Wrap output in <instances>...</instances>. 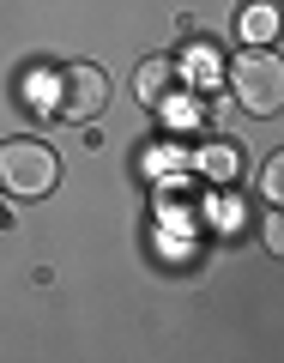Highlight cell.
<instances>
[{
  "label": "cell",
  "instance_id": "obj_6",
  "mask_svg": "<svg viewBox=\"0 0 284 363\" xmlns=\"http://www.w3.org/2000/svg\"><path fill=\"white\" fill-rule=\"evenodd\" d=\"M212 61H218V49H212V43H194V49L181 55V73H194V79H212Z\"/></svg>",
  "mask_w": 284,
  "mask_h": 363
},
{
  "label": "cell",
  "instance_id": "obj_5",
  "mask_svg": "<svg viewBox=\"0 0 284 363\" xmlns=\"http://www.w3.org/2000/svg\"><path fill=\"white\" fill-rule=\"evenodd\" d=\"M236 30H242V43H272V30H278V6H272V0H248L242 13H236Z\"/></svg>",
  "mask_w": 284,
  "mask_h": 363
},
{
  "label": "cell",
  "instance_id": "obj_8",
  "mask_svg": "<svg viewBox=\"0 0 284 363\" xmlns=\"http://www.w3.org/2000/svg\"><path fill=\"white\" fill-rule=\"evenodd\" d=\"M278 188H284V164L272 157V164H266V182H260V194H266V206H278Z\"/></svg>",
  "mask_w": 284,
  "mask_h": 363
},
{
  "label": "cell",
  "instance_id": "obj_4",
  "mask_svg": "<svg viewBox=\"0 0 284 363\" xmlns=\"http://www.w3.org/2000/svg\"><path fill=\"white\" fill-rule=\"evenodd\" d=\"M133 91H140V104L164 109L169 97H176V61H164V55H152V61L140 67V79H133Z\"/></svg>",
  "mask_w": 284,
  "mask_h": 363
},
{
  "label": "cell",
  "instance_id": "obj_1",
  "mask_svg": "<svg viewBox=\"0 0 284 363\" xmlns=\"http://www.w3.org/2000/svg\"><path fill=\"white\" fill-rule=\"evenodd\" d=\"M109 109V73L103 67H91V61H67V67H55V79H49V109L42 116H61V121H97Z\"/></svg>",
  "mask_w": 284,
  "mask_h": 363
},
{
  "label": "cell",
  "instance_id": "obj_7",
  "mask_svg": "<svg viewBox=\"0 0 284 363\" xmlns=\"http://www.w3.org/2000/svg\"><path fill=\"white\" fill-rule=\"evenodd\" d=\"M206 176H236V152H230V145H212V152H206Z\"/></svg>",
  "mask_w": 284,
  "mask_h": 363
},
{
  "label": "cell",
  "instance_id": "obj_3",
  "mask_svg": "<svg viewBox=\"0 0 284 363\" xmlns=\"http://www.w3.org/2000/svg\"><path fill=\"white\" fill-rule=\"evenodd\" d=\"M55 182H61V157L42 140H6L0 145V188L13 200H42V194H55Z\"/></svg>",
  "mask_w": 284,
  "mask_h": 363
},
{
  "label": "cell",
  "instance_id": "obj_2",
  "mask_svg": "<svg viewBox=\"0 0 284 363\" xmlns=\"http://www.w3.org/2000/svg\"><path fill=\"white\" fill-rule=\"evenodd\" d=\"M224 79H230V97L248 109V116H278V104H284V61L266 49V43L242 49Z\"/></svg>",
  "mask_w": 284,
  "mask_h": 363
},
{
  "label": "cell",
  "instance_id": "obj_9",
  "mask_svg": "<svg viewBox=\"0 0 284 363\" xmlns=\"http://www.w3.org/2000/svg\"><path fill=\"white\" fill-rule=\"evenodd\" d=\"M266 248H272V255H278V248H284V224H278V212H272V218H266Z\"/></svg>",
  "mask_w": 284,
  "mask_h": 363
}]
</instances>
